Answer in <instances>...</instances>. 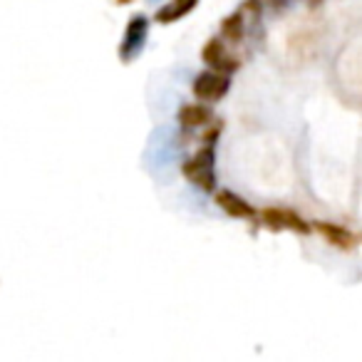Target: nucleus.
I'll list each match as a JSON object with an SVG mask.
<instances>
[{
	"mask_svg": "<svg viewBox=\"0 0 362 362\" xmlns=\"http://www.w3.org/2000/svg\"><path fill=\"white\" fill-rule=\"evenodd\" d=\"M146 35H149V21H146L144 16H132L129 23H127L124 37H122V42H119V60L124 62V65L134 62L136 57L141 55Z\"/></svg>",
	"mask_w": 362,
	"mask_h": 362,
	"instance_id": "3",
	"label": "nucleus"
},
{
	"mask_svg": "<svg viewBox=\"0 0 362 362\" xmlns=\"http://www.w3.org/2000/svg\"><path fill=\"white\" fill-rule=\"evenodd\" d=\"M263 226H268L271 231H296V233H310V223L303 216H298L291 209H278L271 206L266 211H261Z\"/></svg>",
	"mask_w": 362,
	"mask_h": 362,
	"instance_id": "5",
	"label": "nucleus"
},
{
	"mask_svg": "<svg viewBox=\"0 0 362 362\" xmlns=\"http://www.w3.org/2000/svg\"><path fill=\"white\" fill-rule=\"evenodd\" d=\"M315 231L320 233V236L325 238V241L330 243V246L342 248V251H350V248L355 246V236H352V233L347 231L345 226H340V223L315 221Z\"/></svg>",
	"mask_w": 362,
	"mask_h": 362,
	"instance_id": "10",
	"label": "nucleus"
},
{
	"mask_svg": "<svg viewBox=\"0 0 362 362\" xmlns=\"http://www.w3.org/2000/svg\"><path fill=\"white\" fill-rule=\"evenodd\" d=\"M231 90V75L221 70H206L202 75H197L192 85V92L199 102H206V105H214V102H221L223 97Z\"/></svg>",
	"mask_w": 362,
	"mask_h": 362,
	"instance_id": "2",
	"label": "nucleus"
},
{
	"mask_svg": "<svg viewBox=\"0 0 362 362\" xmlns=\"http://www.w3.org/2000/svg\"><path fill=\"white\" fill-rule=\"evenodd\" d=\"M202 60L206 62L211 70H221L226 75H233V72L241 67V60L231 52V45H228L223 37H211L206 40L202 50Z\"/></svg>",
	"mask_w": 362,
	"mask_h": 362,
	"instance_id": "4",
	"label": "nucleus"
},
{
	"mask_svg": "<svg viewBox=\"0 0 362 362\" xmlns=\"http://www.w3.org/2000/svg\"><path fill=\"white\" fill-rule=\"evenodd\" d=\"M176 119H179V127L181 129H204V127H209L214 122V112L211 107L206 105V102H194V105H184L179 110V115H176Z\"/></svg>",
	"mask_w": 362,
	"mask_h": 362,
	"instance_id": "7",
	"label": "nucleus"
},
{
	"mask_svg": "<svg viewBox=\"0 0 362 362\" xmlns=\"http://www.w3.org/2000/svg\"><path fill=\"white\" fill-rule=\"evenodd\" d=\"M117 6H129V3H134V0H115Z\"/></svg>",
	"mask_w": 362,
	"mask_h": 362,
	"instance_id": "12",
	"label": "nucleus"
},
{
	"mask_svg": "<svg viewBox=\"0 0 362 362\" xmlns=\"http://www.w3.org/2000/svg\"><path fill=\"white\" fill-rule=\"evenodd\" d=\"M181 171H184V179L202 192H216V144H204L202 149H197V154L184 161Z\"/></svg>",
	"mask_w": 362,
	"mask_h": 362,
	"instance_id": "1",
	"label": "nucleus"
},
{
	"mask_svg": "<svg viewBox=\"0 0 362 362\" xmlns=\"http://www.w3.org/2000/svg\"><path fill=\"white\" fill-rule=\"evenodd\" d=\"M214 199H216V206L221 209L223 214H228L231 218H238V221H256L261 214L251 206L243 197L228 192V189H221V192H214Z\"/></svg>",
	"mask_w": 362,
	"mask_h": 362,
	"instance_id": "6",
	"label": "nucleus"
},
{
	"mask_svg": "<svg viewBox=\"0 0 362 362\" xmlns=\"http://www.w3.org/2000/svg\"><path fill=\"white\" fill-rule=\"evenodd\" d=\"M199 3H202V0H169V3H164V6L154 13V21L159 23V25H171V23L181 21V18H187L189 13L197 11Z\"/></svg>",
	"mask_w": 362,
	"mask_h": 362,
	"instance_id": "9",
	"label": "nucleus"
},
{
	"mask_svg": "<svg viewBox=\"0 0 362 362\" xmlns=\"http://www.w3.org/2000/svg\"><path fill=\"white\" fill-rule=\"evenodd\" d=\"M291 3H293V0H246V3H243V8H246L251 16L261 18L266 11L278 13V11H283V8L291 6Z\"/></svg>",
	"mask_w": 362,
	"mask_h": 362,
	"instance_id": "11",
	"label": "nucleus"
},
{
	"mask_svg": "<svg viewBox=\"0 0 362 362\" xmlns=\"http://www.w3.org/2000/svg\"><path fill=\"white\" fill-rule=\"evenodd\" d=\"M248 13L243 11V8H238V11H233L231 16H226L221 21V30H218V37H223V40L228 42L231 47L241 45L243 37H246L248 33Z\"/></svg>",
	"mask_w": 362,
	"mask_h": 362,
	"instance_id": "8",
	"label": "nucleus"
}]
</instances>
